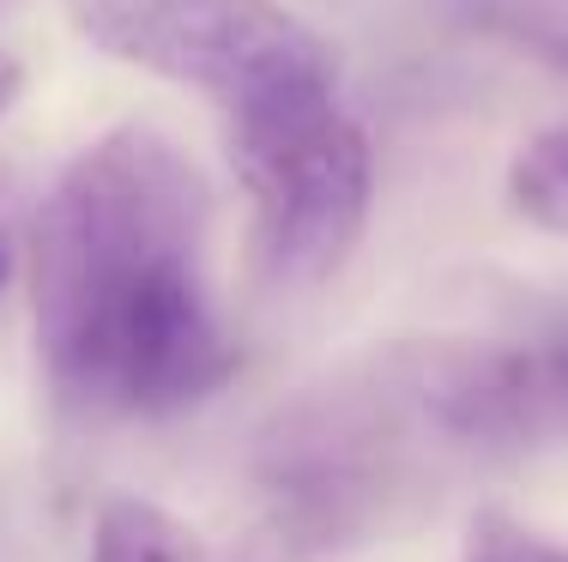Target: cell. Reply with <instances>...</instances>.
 <instances>
[{
    "label": "cell",
    "instance_id": "obj_1",
    "mask_svg": "<svg viewBox=\"0 0 568 562\" xmlns=\"http://www.w3.org/2000/svg\"><path fill=\"white\" fill-rule=\"evenodd\" d=\"M212 194L170 133L128 122L55 176L31 231V333L79 418H170L236 369L206 297Z\"/></svg>",
    "mask_w": 568,
    "mask_h": 562
},
{
    "label": "cell",
    "instance_id": "obj_2",
    "mask_svg": "<svg viewBox=\"0 0 568 562\" xmlns=\"http://www.w3.org/2000/svg\"><path fill=\"white\" fill-rule=\"evenodd\" d=\"M442 453L454 448L429 418L417 351H399L284 406L261 436L254 478L284 539L333 551L387 527Z\"/></svg>",
    "mask_w": 568,
    "mask_h": 562
},
{
    "label": "cell",
    "instance_id": "obj_3",
    "mask_svg": "<svg viewBox=\"0 0 568 562\" xmlns=\"http://www.w3.org/2000/svg\"><path fill=\"white\" fill-rule=\"evenodd\" d=\"M230 157L254 200V254L273 285H327L369 224V140L327 85L230 115Z\"/></svg>",
    "mask_w": 568,
    "mask_h": 562
},
{
    "label": "cell",
    "instance_id": "obj_4",
    "mask_svg": "<svg viewBox=\"0 0 568 562\" xmlns=\"http://www.w3.org/2000/svg\"><path fill=\"white\" fill-rule=\"evenodd\" d=\"M91 49L212 98L224 115L327 85L333 55L278 0H61Z\"/></svg>",
    "mask_w": 568,
    "mask_h": 562
},
{
    "label": "cell",
    "instance_id": "obj_5",
    "mask_svg": "<svg viewBox=\"0 0 568 562\" xmlns=\"http://www.w3.org/2000/svg\"><path fill=\"white\" fill-rule=\"evenodd\" d=\"M91 562H200V544L158 502L115 497L103 502L98 532H91Z\"/></svg>",
    "mask_w": 568,
    "mask_h": 562
},
{
    "label": "cell",
    "instance_id": "obj_6",
    "mask_svg": "<svg viewBox=\"0 0 568 562\" xmlns=\"http://www.w3.org/2000/svg\"><path fill=\"white\" fill-rule=\"evenodd\" d=\"M508 194L532 224L568 236V127H550L520 145V157L508 170Z\"/></svg>",
    "mask_w": 568,
    "mask_h": 562
},
{
    "label": "cell",
    "instance_id": "obj_7",
    "mask_svg": "<svg viewBox=\"0 0 568 562\" xmlns=\"http://www.w3.org/2000/svg\"><path fill=\"white\" fill-rule=\"evenodd\" d=\"M459 562H568V551L545 544L526 527H514L508 514H478L466 532V556Z\"/></svg>",
    "mask_w": 568,
    "mask_h": 562
},
{
    "label": "cell",
    "instance_id": "obj_8",
    "mask_svg": "<svg viewBox=\"0 0 568 562\" xmlns=\"http://www.w3.org/2000/svg\"><path fill=\"white\" fill-rule=\"evenodd\" d=\"M19 91H24V67L7 55V49H0V115L12 110V103H19Z\"/></svg>",
    "mask_w": 568,
    "mask_h": 562
},
{
    "label": "cell",
    "instance_id": "obj_9",
    "mask_svg": "<svg viewBox=\"0 0 568 562\" xmlns=\"http://www.w3.org/2000/svg\"><path fill=\"white\" fill-rule=\"evenodd\" d=\"M545 364H550V375H557V387H562V399H568V333L557 345H545Z\"/></svg>",
    "mask_w": 568,
    "mask_h": 562
},
{
    "label": "cell",
    "instance_id": "obj_10",
    "mask_svg": "<svg viewBox=\"0 0 568 562\" xmlns=\"http://www.w3.org/2000/svg\"><path fill=\"white\" fill-rule=\"evenodd\" d=\"M236 562H266V556H261V551H248V556H236Z\"/></svg>",
    "mask_w": 568,
    "mask_h": 562
},
{
    "label": "cell",
    "instance_id": "obj_11",
    "mask_svg": "<svg viewBox=\"0 0 568 562\" xmlns=\"http://www.w3.org/2000/svg\"><path fill=\"white\" fill-rule=\"evenodd\" d=\"M0 278H7V254H0Z\"/></svg>",
    "mask_w": 568,
    "mask_h": 562
}]
</instances>
